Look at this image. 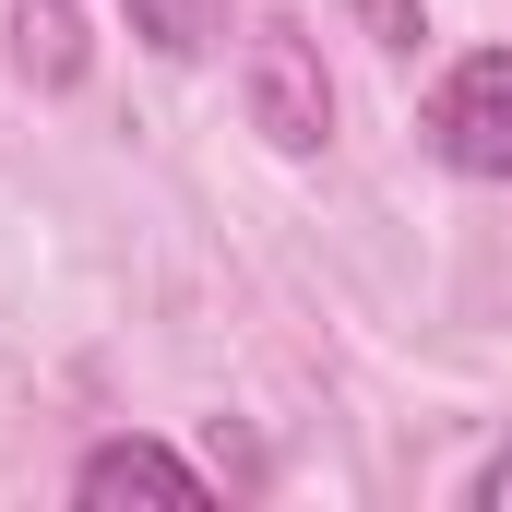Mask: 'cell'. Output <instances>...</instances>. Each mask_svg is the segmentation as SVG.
Returning a JSON list of instances; mask_svg holds the SVG:
<instances>
[{
    "label": "cell",
    "mask_w": 512,
    "mask_h": 512,
    "mask_svg": "<svg viewBox=\"0 0 512 512\" xmlns=\"http://www.w3.org/2000/svg\"><path fill=\"white\" fill-rule=\"evenodd\" d=\"M429 155H441L453 179L512 191V48H477V60L441 72V96H429Z\"/></svg>",
    "instance_id": "obj_1"
},
{
    "label": "cell",
    "mask_w": 512,
    "mask_h": 512,
    "mask_svg": "<svg viewBox=\"0 0 512 512\" xmlns=\"http://www.w3.org/2000/svg\"><path fill=\"white\" fill-rule=\"evenodd\" d=\"M120 12L155 60H215L227 48V0H120Z\"/></svg>",
    "instance_id": "obj_4"
},
{
    "label": "cell",
    "mask_w": 512,
    "mask_h": 512,
    "mask_svg": "<svg viewBox=\"0 0 512 512\" xmlns=\"http://www.w3.org/2000/svg\"><path fill=\"white\" fill-rule=\"evenodd\" d=\"M12 36H24V72H36V84H72V72H84L72 0H12Z\"/></svg>",
    "instance_id": "obj_5"
},
{
    "label": "cell",
    "mask_w": 512,
    "mask_h": 512,
    "mask_svg": "<svg viewBox=\"0 0 512 512\" xmlns=\"http://www.w3.org/2000/svg\"><path fill=\"white\" fill-rule=\"evenodd\" d=\"M251 120L274 131V155H322L334 143V84H322V60H310L298 24H262L251 36Z\"/></svg>",
    "instance_id": "obj_2"
},
{
    "label": "cell",
    "mask_w": 512,
    "mask_h": 512,
    "mask_svg": "<svg viewBox=\"0 0 512 512\" xmlns=\"http://www.w3.org/2000/svg\"><path fill=\"white\" fill-rule=\"evenodd\" d=\"M465 501H477V512H512V441L477 465V477H465Z\"/></svg>",
    "instance_id": "obj_6"
},
{
    "label": "cell",
    "mask_w": 512,
    "mask_h": 512,
    "mask_svg": "<svg viewBox=\"0 0 512 512\" xmlns=\"http://www.w3.org/2000/svg\"><path fill=\"white\" fill-rule=\"evenodd\" d=\"M72 501H215V489H203V465H179V453H167V441H96V453H84V465H72Z\"/></svg>",
    "instance_id": "obj_3"
}]
</instances>
